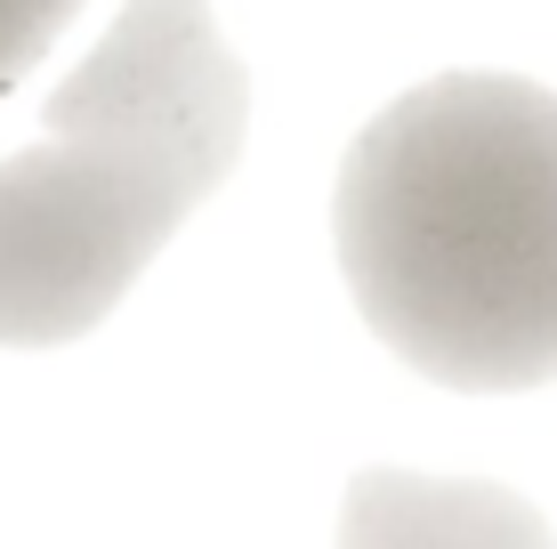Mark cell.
Instances as JSON below:
<instances>
[{"label":"cell","mask_w":557,"mask_h":549,"mask_svg":"<svg viewBox=\"0 0 557 549\" xmlns=\"http://www.w3.org/2000/svg\"><path fill=\"white\" fill-rule=\"evenodd\" d=\"M332 242L363 324L436 388L557 380V98L436 73L356 129Z\"/></svg>","instance_id":"1"},{"label":"cell","mask_w":557,"mask_h":549,"mask_svg":"<svg viewBox=\"0 0 557 549\" xmlns=\"http://www.w3.org/2000/svg\"><path fill=\"white\" fill-rule=\"evenodd\" d=\"M202 186L178 162L106 138H49L0 162V348L98 332L153 267Z\"/></svg>","instance_id":"2"},{"label":"cell","mask_w":557,"mask_h":549,"mask_svg":"<svg viewBox=\"0 0 557 549\" xmlns=\"http://www.w3.org/2000/svg\"><path fill=\"white\" fill-rule=\"evenodd\" d=\"M49 129L162 154L219 195L251 138V73L219 41L210 0H129L49 98Z\"/></svg>","instance_id":"3"},{"label":"cell","mask_w":557,"mask_h":549,"mask_svg":"<svg viewBox=\"0 0 557 549\" xmlns=\"http://www.w3.org/2000/svg\"><path fill=\"white\" fill-rule=\"evenodd\" d=\"M339 541L348 549H549V517L502 485L363 469L339 501Z\"/></svg>","instance_id":"4"},{"label":"cell","mask_w":557,"mask_h":549,"mask_svg":"<svg viewBox=\"0 0 557 549\" xmlns=\"http://www.w3.org/2000/svg\"><path fill=\"white\" fill-rule=\"evenodd\" d=\"M73 9H82V0H0V89L41 65V49L57 41V25H65Z\"/></svg>","instance_id":"5"}]
</instances>
